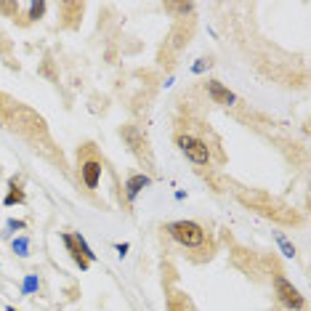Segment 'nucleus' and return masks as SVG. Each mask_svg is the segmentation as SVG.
Segmentation results:
<instances>
[{"label": "nucleus", "instance_id": "nucleus-1", "mask_svg": "<svg viewBox=\"0 0 311 311\" xmlns=\"http://www.w3.org/2000/svg\"><path fill=\"white\" fill-rule=\"evenodd\" d=\"M237 197H240V202L248 205L250 210H258L261 216L274 218V221H280V223H298V221H301V218H298L293 210L287 208V205L271 200L269 194H263V191H245V189H242Z\"/></svg>", "mask_w": 311, "mask_h": 311}, {"label": "nucleus", "instance_id": "nucleus-2", "mask_svg": "<svg viewBox=\"0 0 311 311\" xmlns=\"http://www.w3.org/2000/svg\"><path fill=\"white\" fill-rule=\"evenodd\" d=\"M165 229H168L170 237H173L176 242H181L184 248L197 250V248H202L205 245V231H202L200 223H194V221H173V223H168Z\"/></svg>", "mask_w": 311, "mask_h": 311}, {"label": "nucleus", "instance_id": "nucleus-3", "mask_svg": "<svg viewBox=\"0 0 311 311\" xmlns=\"http://www.w3.org/2000/svg\"><path fill=\"white\" fill-rule=\"evenodd\" d=\"M176 144L181 147V152L189 157L194 165H208L210 162V149L202 138H194V136H176Z\"/></svg>", "mask_w": 311, "mask_h": 311}, {"label": "nucleus", "instance_id": "nucleus-4", "mask_svg": "<svg viewBox=\"0 0 311 311\" xmlns=\"http://www.w3.org/2000/svg\"><path fill=\"white\" fill-rule=\"evenodd\" d=\"M274 290H277L280 301H282L287 309H293V311H301V309H303V295L298 293V287H293V284L284 280L282 274H274Z\"/></svg>", "mask_w": 311, "mask_h": 311}, {"label": "nucleus", "instance_id": "nucleus-5", "mask_svg": "<svg viewBox=\"0 0 311 311\" xmlns=\"http://www.w3.org/2000/svg\"><path fill=\"white\" fill-rule=\"evenodd\" d=\"M120 136L125 138V141H128V147L133 149V155H136V157H141V160L147 157V160H149L147 138H144V133L136 128V125H123V128H120Z\"/></svg>", "mask_w": 311, "mask_h": 311}, {"label": "nucleus", "instance_id": "nucleus-6", "mask_svg": "<svg viewBox=\"0 0 311 311\" xmlns=\"http://www.w3.org/2000/svg\"><path fill=\"white\" fill-rule=\"evenodd\" d=\"M101 170H104V165H101V160H98V157H88V160H83V162H80V176H83L85 187H88V189H96L98 181H101Z\"/></svg>", "mask_w": 311, "mask_h": 311}, {"label": "nucleus", "instance_id": "nucleus-7", "mask_svg": "<svg viewBox=\"0 0 311 311\" xmlns=\"http://www.w3.org/2000/svg\"><path fill=\"white\" fill-rule=\"evenodd\" d=\"M205 88H208V96L213 98L216 104H226V107H229V104L237 101V96L231 93L223 83H218V80H208V83H205Z\"/></svg>", "mask_w": 311, "mask_h": 311}, {"label": "nucleus", "instance_id": "nucleus-8", "mask_svg": "<svg viewBox=\"0 0 311 311\" xmlns=\"http://www.w3.org/2000/svg\"><path fill=\"white\" fill-rule=\"evenodd\" d=\"M149 184H152V178H149L147 173H133V176L128 178V181H125V197H128V200L133 202L136 197L149 187Z\"/></svg>", "mask_w": 311, "mask_h": 311}, {"label": "nucleus", "instance_id": "nucleus-9", "mask_svg": "<svg viewBox=\"0 0 311 311\" xmlns=\"http://www.w3.org/2000/svg\"><path fill=\"white\" fill-rule=\"evenodd\" d=\"M24 200H27V197H24V189H22V178H11L8 181V194H5V205H22Z\"/></svg>", "mask_w": 311, "mask_h": 311}, {"label": "nucleus", "instance_id": "nucleus-10", "mask_svg": "<svg viewBox=\"0 0 311 311\" xmlns=\"http://www.w3.org/2000/svg\"><path fill=\"white\" fill-rule=\"evenodd\" d=\"M62 240H64V245H67V250L72 253V261L77 263V266H80V271H85L91 266L88 261H85V255L80 253V248H77V242H75V234H62Z\"/></svg>", "mask_w": 311, "mask_h": 311}, {"label": "nucleus", "instance_id": "nucleus-11", "mask_svg": "<svg viewBox=\"0 0 311 311\" xmlns=\"http://www.w3.org/2000/svg\"><path fill=\"white\" fill-rule=\"evenodd\" d=\"M83 3H62V11H64V19H67V27H77V19L83 16Z\"/></svg>", "mask_w": 311, "mask_h": 311}, {"label": "nucleus", "instance_id": "nucleus-12", "mask_svg": "<svg viewBox=\"0 0 311 311\" xmlns=\"http://www.w3.org/2000/svg\"><path fill=\"white\" fill-rule=\"evenodd\" d=\"M168 311H191V303L184 293H173L168 301Z\"/></svg>", "mask_w": 311, "mask_h": 311}, {"label": "nucleus", "instance_id": "nucleus-13", "mask_svg": "<svg viewBox=\"0 0 311 311\" xmlns=\"http://www.w3.org/2000/svg\"><path fill=\"white\" fill-rule=\"evenodd\" d=\"M30 8V22H37V19H43L45 16V11H48V3H45V0H32V3L27 5Z\"/></svg>", "mask_w": 311, "mask_h": 311}, {"label": "nucleus", "instance_id": "nucleus-14", "mask_svg": "<svg viewBox=\"0 0 311 311\" xmlns=\"http://www.w3.org/2000/svg\"><path fill=\"white\" fill-rule=\"evenodd\" d=\"M274 240H277V245H280V250H282L284 255H287V258H295V245L290 242L287 237H284V234H280V231H277V234H274Z\"/></svg>", "mask_w": 311, "mask_h": 311}, {"label": "nucleus", "instance_id": "nucleus-15", "mask_svg": "<svg viewBox=\"0 0 311 311\" xmlns=\"http://www.w3.org/2000/svg\"><path fill=\"white\" fill-rule=\"evenodd\" d=\"M37 287H40L37 274H27V277H24V282H22V295H32Z\"/></svg>", "mask_w": 311, "mask_h": 311}, {"label": "nucleus", "instance_id": "nucleus-16", "mask_svg": "<svg viewBox=\"0 0 311 311\" xmlns=\"http://www.w3.org/2000/svg\"><path fill=\"white\" fill-rule=\"evenodd\" d=\"M75 242H77V248H80V253L85 255V261H88V263H93V261H96V253H93V250L88 248V242H85V237H83V234H75Z\"/></svg>", "mask_w": 311, "mask_h": 311}, {"label": "nucleus", "instance_id": "nucleus-17", "mask_svg": "<svg viewBox=\"0 0 311 311\" xmlns=\"http://www.w3.org/2000/svg\"><path fill=\"white\" fill-rule=\"evenodd\" d=\"M165 11H170V14H191L194 11V3H165Z\"/></svg>", "mask_w": 311, "mask_h": 311}, {"label": "nucleus", "instance_id": "nucleus-18", "mask_svg": "<svg viewBox=\"0 0 311 311\" xmlns=\"http://www.w3.org/2000/svg\"><path fill=\"white\" fill-rule=\"evenodd\" d=\"M14 253L16 255H30V240H27V237H16V240H14Z\"/></svg>", "mask_w": 311, "mask_h": 311}, {"label": "nucleus", "instance_id": "nucleus-19", "mask_svg": "<svg viewBox=\"0 0 311 311\" xmlns=\"http://www.w3.org/2000/svg\"><path fill=\"white\" fill-rule=\"evenodd\" d=\"M210 67H213V62L202 56V59H197V62L191 64V72H194V75H202V72H205V69H210Z\"/></svg>", "mask_w": 311, "mask_h": 311}, {"label": "nucleus", "instance_id": "nucleus-20", "mask_svg": "<svg viewBox=\"0 0 311 311\" xmlns=\"http://www.w3.org/2000/svg\"><path fill=\"white\" fill-rule=\"evenodd\" d=\"M0 11H3V14H14V16H16L19 3H0Z\"/></svg>", "mask_w": 311, "mask_h": 311}, {"label": "nucleus", "instance_id": "nucleus-21", "mask_svg": "<svg viewBox=\"0 0 311 311\" xmlns=\"http://www.w3.org/2000/svg\"><path fill=\"white\" fill-rule=\"evenodd\" d=\"M8 229H24V221H16V218H11V221H8Z\"/></svg>", "mask_w": 311, "mask_h": 311}, {"label": "nucleus", "instance_id": "nucleus-22", "mask_svg": "<svg viewBox=\"0 0 311 311\" xmlns=\"http://www.w3.org/2000/svg\"><path fill=\"white\" fill-rule=\"evenodd\" d=\"M115 250H117V253H120V255H125V253H128V242H120V245H115Z\"/></svg>", "mask_w": 311, "mask_h": 311}, {"label": "nucleus", "instance_id": "nucleus-23", "mask_svg": "<svg viewBox=\"0 0 311 311\" xmlns=\"http://www.w3.org/2000/svg\"><path fill=\"white\" fill-rule=\"evenodd\" d=\"M8 311H16V309H14V306H8Z\"/></svg>", "mask_w": 311, "mask_h": 311}, {"label": "nucleus", "instance_id": "nucleus-24", "mask_svg": "<svg viewBox=\"0 0 311 311\" xmlns=\"http://www.w3.org/2000/svg\"><path fill=\"white\" fill-rule=\"evenodd\" d=\"M0 107H3V96H0Z\"/></svg>", "mask_w": 311, "mask_h": 311}]
</instances>
